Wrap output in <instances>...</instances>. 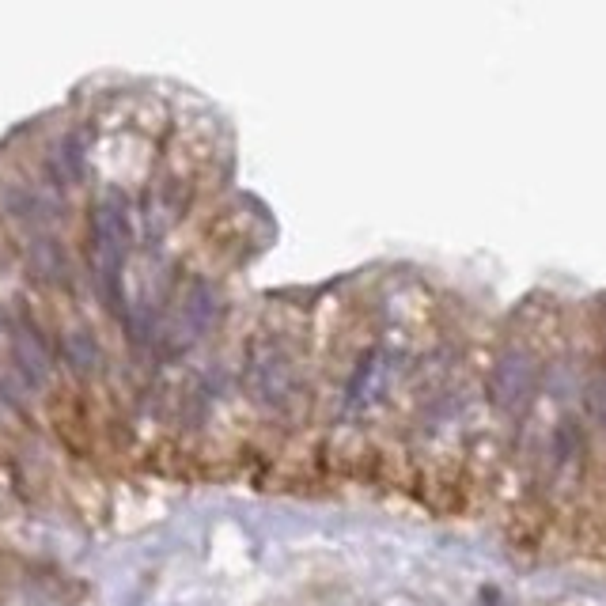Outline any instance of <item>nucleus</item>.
I'll list each match as a JSON object with an SVG mask.
<instances>
[{"mask_svg":"<svg viewBox=\"0 0 606 606\" xmlns=\"http://www.w3.org/2000/svg\"><path fill=\"white\" fill-rule=\"evenodd\" d=\"M129 250V209L118 194L95 205V266L110 300H122V262Z\"/></svg>","mask_w":606,"mask_h":606,"instance_id":"obj_1","label":"nucleus"},{"mask_svg":"<svg viewBox=\"0 0 606 606\" xmlns=\"http://www.w3.org/2000/svg\"><path fill=\"white\" fill-rule=\"evenodd\" d=\"M489 391L504 413H519L535 394V364L523 349H504L489 375Z\"/></svg>","mask_w":606,"mask_h":606,"instance_id":"obj_2","label":"nucleus"}]
</instances>
